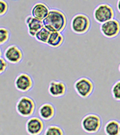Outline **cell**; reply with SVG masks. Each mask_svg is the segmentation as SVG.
Instances as JSON below:
<instances>
[{"instance_id":"9a60e30c","label":"cell","mask_w":120,"mask_h":135,"mask_svg":"<svg viewBox=\"0 0 120 135\" xmlns=\"http://www.w3.org/2000/svg\"><path fill=\"white\" fill-rule=\"evenodd\" d=\"M64 42H65V37L62 33L52 32L50 34V37L49 38L47 46L51 48L56 49L62 46Z\"/></svg>"},{"instance_id":"5b68a950","label":"cell","mask_w":120,"mask_h":135,"mask_svg":"<svg viewBox=\"0 0 120 135\" xmlns=\"http://www.w3.org/2000/svg\"><path fill=\"white\" fill-rule=\"evenodd\" d=\"M93 16L96 23L102 25L103 23L114 18V9L107 3H101L94 8Z\"/></svg>"},{"instance_id":"3957f363","label":"cell","mask_w":120,"mask_h":135,"mask_svg":"<svg viewBox=\"0 0 120 135\" xmlns=\"http://www.w3.org/2000/svg\"><path fill=\"white\" fill-rule=\"evenodd\" d=\"M15 110L20 116L23 118H30L33 116L36 110V103L34 99L28 96H22L18 99Z\"/></svg>"},{"instance_id":"4fadbf2b","label":"cell","mask_w":120,"mask_h":135,"mask_svg":"<svg viewBox=\"0 0 120 135\" xmlns=\"http://www.w3.org/2000/svg\"><path fill=\"white\" fill-rule=\"evenodd\" d=\"M49 7L43 2H37L31 8V15L35 18L43 21L50 12Z\"/></svg>"},{"instance_id":"603a6c76","label":"cell","mask_w":120,"mask_h":135,"mask_svg":"<svg viewBox=\"0 0 120 135\" xmlns=\"http://www.w3.org/2000/svg\"><path fill=\"white\" fill-rule=\"evenodd\" d=\"M116 8H117L118 12L120 14V0H117V3H116Z\"/></svg>"},{"instance_id":"d6986e66","label":"cell","mask_w":120,"mask_h":135,"mask_svg":"<svg viewBox=\"0 0 120 135\" xmlns=\"http://www.w3.org/2000/svg\"><path fill=\"white\" fill-rule=\"evenodd\" d=\"M10 39V31L5 27H0V44L5 45Z\"/></svg>"},{"instance_id":"5bb4252c","label":"cell","mask_w":120,"mask_h":135,"mask_svg":"<svg viewBox=\"0 0 120 135\" xmlns=\"http://www.w3.org/2000/svg\"><path fill=\"white\" fill-rule=\"evenodd\" d=\"M39 117L43 121H49L56 115V108L50 103H43L38 109Z\"/></svg>"},{"instance_id":"277c9868","label":"cell","mask_w":120,"mask_h":135,"mask_svg":"<svg viewBox=\"0 0 120 135\" xmlns=\"http://www.w3.org/2000/svg\"><path fill=\"white\" fill-rule=\"evenodd\" d=\"M81 126L84 132L87 134H96L102 126L101 117L95 113L87 114L82 118Z\"/></svg>"},{"instance_id":"8992f818","label":"cell","mask_w":120,"mask_h":135,"mask_svg":"<svg viewBox=\"0 0 120 135\" xmlns=\"http://www.w3.org/2000/svg\"><path fill=\"white\" fill-rule=\"evenodd\" d=\"M74 90L80 97L86 99L91 96L94 91V84L90 78L82 77L74 83Z\"/></svg>"},{"instance_id":"30bf717a","label":"cell","mask_w":120,"mask_h":135,"mask_svg":"<svg viewBox=\"0 0 120 135\" xmlns=\"http://www.w3.org/2000/svg\"><path fill=\"white\" fill-rule=\"evenodd\" d=\"M25 129L27 134L40 135L44 130L43 120L40 117H30L26 122Z\"/></svg>"},{"instance_id":"52a82bcc","label":"cell","mask_w":120,"mask_h":135,"mask_svg":"<svg viewBox=\"0 0 120 135\" xmlns=\"http://www.w3.org/2000/svg\"><path fill=\"white\" fill-rule=\"evenodd\" d=\"M100 31L103 37L113 39L120 34V22L117 19H112L100 26Z\"/></svg>"},{"instance_id":"9c48e42d","label":"cell","mask_w":120,"mask_h":135,"mask_svg":"<svg viewBox=\"0 0 120 135\" xmlns=\"http://www.w3.org/2000/svg\"><path fill=\"white\" fill-rule=\"evenodd\" d=\"M3 57L9 64L18 65L23 60L24 53L22 49L15 44L8 46L3 52Z\"/></svg>"},{"instance_id":"e0dca14e","label":"cell","mask_w":120,"mask_h":135,"mask_svg":"<svg viewBox=\"0 0 120 135\" xmlns=\"http://www.w3.org/2000/svg\"><path fill=\"white\" fill-rule=\"evenodd\" d=\"M51 31L48 30L47 27H43L40 31H39L36 35L35 36V39L37 42L42 43V44H45V45H47L48 43L49 38L50 37V34H51Z\"/></svg>"},{"instance_id":"7402d4cb","label":"cell","mask_w":120,"mask_h":135,"mask_svg":"<svg viewBox=\"0 0 120 135\" xmlns=\"http://www.w3.org/2000/svg\"><path fill=\"white\" fill-rule=\"evenodd\" d=\"M8 66V62L6 61L4 57H0V74H2L6 72Z\"/></svg>"},{"instance_id":"44dd1931","label":"cell","mask_w":120,"mask_h":135,"mask_svg":"<svg viewBox=\"0 0 120 135\" xmlns=\"http://www.w3.org/2000/svg\"><path fill=\"white\" fill-rule=\"evenodd\" d=\"M9 6L6 0H0V15L1 16H4L8 12Z\"/></svg>"},{"instance_id":"6da1fadb","label":"cell","mask_w":120,"mask_h":135,"mask_svg":"<svg viewBox=\"0 0 120 135\" xmlns=\"http://www.w3.org/2000/svg\"><path fill=\"white\" fill-rule=\"evenodd\" d=\"M44 27L51 32H63L68 25L66 13L59 8H51L48 16L43 21Z\"/></svg>"},{"instance_id":"ac0fdd59","label":"cell","mask_w":120,"mask_h":135,"mask_svg":"<svg viewBox=\"0 0 120 135\" xmlns=\"http://www.w3.org/2000/svg\"><path fill=\"white\" fill-rule=\"evenodd\" d=\"M44 135H65V131L59 125L52 124L45 129Z\"/></svg>"},{"instance_id":"d4e9b609","label":"cell","mask_w":120,"mask_h":135,"mask_svg":"<svg viewBox=\"0 0 120 135\" xmlns=\"http://www.w3.org/2000/svg\"><path fill=\"white\" fill-rule=\"evenodd\" d=\"M119 135H120V122H119Z\"/></svg>"},{"instance_id":"cb8c5ba5","label":"cell","mask_w":120,"mask_h":135,"mask_svg":"<svg viewBox=\"0 0 120 135\" xmlns=\"http://www.w3.org/2000/svg\"><path fill=\"white\" fill-rule=\"evenodd\" d=\"M118 70H119V73H120V63H119V67H118Z\"/></svg>"},{"instance_id":"2e32d148","label":"cell","mask_w":120,"mask_h":135,"mask_svg":"<svg viewBox=\"0 0 120 135\" xmlns=\"http://www.w3.org/2000/svg\"><path fill=\"white\" fill-rule=\"evenodd\" d=\"M106 135H119V122L116 120H109L104 126Z\"/></svg>"},{"instance_id":"8fae6325","label":"cell","mask_w":120,"mask_h":135,"mask_svg":"<svg viewBox=\"0 0 120 135\" xmlns=\"http://www.w3.org/2000/svg\"><path fill=\"white\" fill-rule=\"evenodd\" d=\"M67 91V86L66 84L59 80H51L49 84L48 93L49 94L55 98H59L65 96Z\"/></svg>"},{"instance_id":"7c38bea8","label":"cell","mask_w":120,"mask_h":135,"mask_svg":"<svg viewBox=\"0 0 120 135\" xmlns=\"http://www.w3.org/2000/svg\"><path fill=\"white\" fill-rule=\"evenodd\" d=\"M25 25L28 34L32 37H35L36 33L44 27L43 21L35 18L31 15L25 18Z\"/></svg>"},{"instance_id":"7a4b0ae2","label":"cell","mask_w":120,"mask_h":135,"mask_svg":"<svg viewBox=\"0 0 120 135\" xmlns=\"http://www.w3.org/2000/svg\"><path fill=\"white\" fill-rule=\"evenodd\" d=\"M91 26L90 18L84 13H78L73 16L70 22L72 31L78 35H82L87 33Z\"/></svg>"},{"instance_id":"ffe728a7","label":"cell","mask_w":120,"mask_h":135,"mask_svg":"<svg viewBox=\"0 0 120 135\" xmlns=\"http://www.w3.org/2000/svg\"><path fill=\"white\" fill-rule=\"evenodd\" d=\"M111 95L113 99L120 102V80H116L112 86Z\"/></svg>"},{"instance_id":"ba28073f","label":"cell","mask_w":120,"mask_h":135,"mask_svg":"<svg viewBox=\"0 0 120 135\" xmlns=\"http://www.w3.org/2000/svg\"><path fill=\"white\" fill-rule=\"evenodd\" d=\"M14 84L19 92L27 93L34 87V79L28 73L21 72L16 76Z\"/></svg>"}]
</instances>
